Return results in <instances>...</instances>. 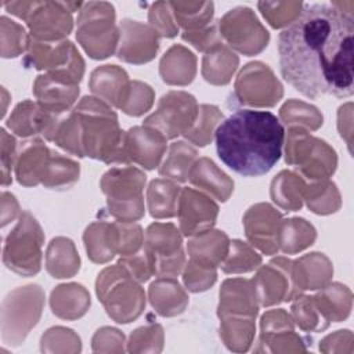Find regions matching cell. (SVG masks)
Masks as SVG:
<instances>
[{"label":"cell","instance_id":"9a60e30c","mask_svg":"<svg viewBox=\"0 0 354 354\" xmlns=\"http://www.w3.org/2000/svg\"><path fill=\"white\" fill-rule=\"evenodd\" d=\"M218 173L220 170L216 167V165L212 160L203 158L191 167L188 178L194 185L203 188L205 191L213 194L218 201L224 202L228 199L234 188V183L228 178L227 174L221 173L217 176Z\"/></svg>","mask_w":354,"mask_h":354},{"label":"cell","instance_id":"e0dca14e","mask_svg":"<svg viewBox=\"0 0 354 354\" xmlns=\"http://www.w3.org/2000/svg\"><path fill=\"white\" fill-rule=\"evenodd\" d=\"M79 178V165L71 159L62 158L59 153H53L48 158L43 184L51 188L65 189Z\"/></svg>","mask_w":354,"mask_h":354},{"label":"cell","instance_id":"8fae6325","mask_svg":"<svg viewBox=\"0 0 354 354\" xmlns=\"http://www.w3.org/2000/svg\"><path fill=\"white\" fill-rule=\"evenodd\" d=\"M166 151V137L152 127H131L124 137L127 162H137L147 169H155Z\"/></svg>","mask_w":354,"mask_h":354},{"label":"cell","instance_id":"44dd1931","mask_svg":"<svg viewBox=\"0 0 354 354\" xmlns=\"http://www.w3.org/2000/svg\"><path fill=\"white\" fill-rule=\"evenodd\" d=\"M230 254L228 260L221 266L223 271L228 274L252 271L261 263V257L241 241L231 242Z\"/></svg>","mask_w":354,"mask_h":354},{"label":"cell","instance_id":"ffe728a7","mask_svg":"<svg viewBox=\"0 0 354 354\" xmlns=\"http://www.w3.org/2000/svg\"><path fill=\"white\" fill-rule=\"evenodd\" d=\"M198 111L199 118L195 120L198 122V124L192 126L185 137L196 145L203 147L212 140L213 127L217 124V120L223 119V113L213 105H202Z\"/></svg>","mask_w":354,"mask_h":354},{"label":"cell","instance_id":"603a6c76","mask_svg":"<svg viewBox=\"0 0 354 354\" xmlns=\"http://www.w3.org/2000/svg\"><path fill=\"white\" fill-rule=\"evenodd\" d=\"M1 138H3V144H1V171H3V187H6L11 178H10V170H11V165L15 156V147L17 142L12 137H8L6 130L1 129Z\"/></svg>","mask_w":354,"mask_h":354},{"label":"cell","instance_id":"7c38bea8","mask_svg":"<svg viewBox=\"0 0 354 354\" xmlns=\"http://www.w3.org/2000/svg\"><path fill=\"white\" fill-rule=\"evenodd\" d=\"M33 91L39 98V105L44 111L51 115H58L75 102L79 94V86L66 84L44 75L37 77Z\"/></svg>","mask_w":354,"mask_h":354},{"label":"cell","instance_id":"3957f363","mask_svg":"<svg viewBox=\"0 0 354 354\" xmlns=\"http://www.w3.org/2000/svg\"><path fill=\"white\" fill-rule=\"evenodd\" d=\"M73 112L80 123L84 156L106 163H127L126 133L119 129L116 113L105 102L94 97H84Z\"/></svg>","mask_w":354,"mask_h":354},{"label":"cell","instance_id":"52a82bcc","mask_svg":"<svg viewBox=\"0 0 354 354\" xmlns=\"http://www.w3.org/2000/svg\"><path fill=\"white\" fill-rule=\"evenodd\" d=\"M43 232L36 218L24 212L17 227L6 239L3 261L7 268L21 275H35L40 271Z\"/></svg>","mask_w":354,"mask_h":354},{"label":"cell","instance_id":"277c9868","mask_svg":"<svg viewBox=\"0 0 354 354\" xmlns=\"http://www.w3.org/2000/svg\"><path fill=\"white\" fill-rule=\"evenodd\" d=\"M7 10L28 21L35 40H57L68 36L72 30L71 12L82 7L80 3H54V1H15L6 3Z\"/></svg>","mask_w":354,"mask_h":354},{"label":"cell","instance_id":"8992f818","mask_svg":"<svg viewBox=\"0 0 354 354\" xmlns=\"http://www.w3.org/2000/svg\"><path fill=\"white\" fill-rule=\"evenodd\" d=\"M76 36L91 58L101 59L111 55L118 39L113 6L109 3H84L77 18Z\"/></svg>","mask_w":354,"mask_h":354},{"label":"cell","instance_id":"ac0fdd59","mask_svg":"<svg viewBox=\"0 0 354 354\" xmlns=\"http://www.w3.org/2000/svg\"><path fill=\"white\" fill-rule=\"evenodd\" d=\"M196 158V151L185 142H174L170 147L169 158L165 160L159 173L176 181H185L191 170V163Z\"/></svg>","mask_w":354,"mask_h":354},{"label":"cell","instance_id":"9c48e42d","mask_svg":"<svg viewBox=\"0 0 354 354\" xmlns=\"http://www.w3.org/2000/svg\"><path fill=\"white\" fill-rule=\"evenodd\" d=\"M144 248L152 259L155 275L174 278L181 271L184 252L181 236L173 224H151Z\"/></svg>","mask_w":354,"mask_h":354},{"label":"cell","instance_id":"7a4b0ae2","mask_svg":"<svg viewBox=\"0 0 354 354\" xmlns=\"http://www.w3.org/2000/svg\"><path fill=\"white\" fill-rule=\"evenodd\" d=\"M220 160L243 177L268 173L282 155L285 129L268 111L239 109L214 131Z\"/></svg>","mask_w":354,"mask_h":354},{"label":"cell","instance_id":"6da1fadb","mask_svg":"<svg viewBox=\"0 0 354 354\" xmlns=\"http://www.w3.org/2000/svg\"><path fill=\"white\" fill-rule=\"evenodd\" d=\"M353 12L335 3L303 4L278 36L282 77L307 98H347L354 91Z\"/></svg>","mask_w":354,"mask_h":354},{"label":"cell","instance_id":"5bb4252c","mask_svg":"<svg viewBox=\"0 0 354 354\" xmlns=\"http://www.w3.org/2000/svg\"><path fill=\"white\" fill-rule=\"evenodd\" d=\"M50 158V151L40 140H33L25 142L24 148L18 153L15 174L17 180L22 185H36L41 181L47 162Z\"/></svg>","mask_w":354,"mask_h":354},{"label":"cell","instance_id":"7402d4cb","mask_svg":"<svg viewBox=\"0 0 354 354\" xmlns=\"http://www.w3.org/2000/svg\"><path fill=\"white\" fill-rule=\"evenodd\" d=\"M170 4L169 3H153L149 8V22L156 35L163 37H173L177 35L178 28L174 25L170 15Z\"/></svg>","mask_w":354,"mask_h":354},{"label":"cell","instance_id":"5b68a950","mask_svg":"<svg viewBox=\"0 0 354 354\" xmlns=\"http://www.w3.org/2000/svg\"><path fill=\"white\" fill-rule=\"evenodd\" d=\"M145 174L136 167H113L102 180V191L108 196L109 213L120 221H133L144 214L141 191Z\"/></svg>","mask_w":354,"mask_h":354},{"label":"cell","instance_id":"30bf717a","mask_svg":"<svg viewBox=\"0 0 354 354\" xmlns=\"http://www.w3.org/2000/svg\"><path fill=\"white\" fill-rule=\"evenodd\" d=\"M218 213V206L207 196L184 188L178 202L181 231L185 236L196 235L212 228Z\"/></svg>","mask_w":354,"mask_h":354},{"label":"cell","instance_id":"ba28073f","mask_svg":"<svg viewBox=\"0 0 354 354\" xmlns=\"http://www.w3.org/2000/svg\"><path fill=\"white\" fill-rule=\"evenodd\" d=\"M196 101L191 94L170 91L160 98L158 111L144 120V126L152 127L166 138L187 134L196 120Z\"/></svg>","mask_w":354,"mask_h":354},{"label":"cell","instance_id":"2e32d148","mask_svg":"<svg viewBox=\"0 0 354 354\" xmlns=\"http://www.w3.org/2000/svg\"><path fill=\"white\" fill-rule=\"evenodd\" d=\"M178 192V185L163 180H153L148 188V206L151 216L155 218L173 217L177 210Z\"/></svg>","mask_w":354,"mask_h":354},{"label":"cell","instance_id":"d6986e66","mask_svg":"<svg viewBox=\"0 0 354 354\" xmlns=\"http://www.w3.org/2000/svg\"><path fill=\"white\" fill-rule=\"evenodd\" d=\"M171 11L174 12L176 21L185 28V32H194L195 29H203L205 25L212 19L213 3H196L195 10L192 3H169Z\"/></svg>","mask_w":354,"mask_h":354},{"label":"cell","instance_id":"4fadbf2b","mask_svg":"<svg viewBox=\"0 0 354 354\" xmlns=\"http://www.w3.org/2000/svg\"><path fill=\"white\" fill-rule=\"evenodd\" d=\"M57 115H51L44 111L40 105L30 101L21 102L10 116L7 126L21 137L43 133L44 136L50 131Z\"/></svg>","mask_w":354,"mask_h":354}]
</instances>
